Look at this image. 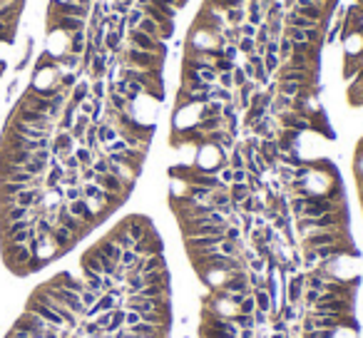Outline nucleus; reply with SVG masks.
Listing matches in <instances>:
<instances>
[{
    "mask_svg": "<svg viewBox=\"0 0 363 338\" xmlns=\"http://www.w3.org/2000/svg\"><path fill=\"white\" fill-rule=\"evenodd\" d=\"M324 229H348V209H338V211H328V214L313 217V219H296V234L306 237L313 231H324Z\"/></svg>",
    "mask_w": 363,
    "mask_h": 338,
    "instance_id": "1",
    "label": "nucleus"
},
{
    "mask_svg": "<svg viewBox=\"0 0 363 338\" xmlns=\"http://www.w3.org/2000/svg\"><path fill=\"white\" fill-rule=\"evenodd\" d=\"M164 60L167 55H159V52H144L137 48L122 50V65L139 68V70H164Z\"/></svg>",
    "mask_w": 363,
    "mask_h": 338,
    "instance_id": "2",
    "label": "nucleus"
},
{
    "mask_svg": "<svg viewBox=\"0 0 363 338\" xmlns=\"http://www.w3.org/2000/svg\"><path fill=\"white\" fill-rule=\"evenodd\" d=\"M348 231L346 229H324V231H313V234L301 237V249H318V246H328V244H341L348 241Z\"/></svg>",
    "mask_w": 363,
    "mask_h": 338,
    "instance_id": "3",
    "label": "nucleus"
},
{
    "mask_svg": "<svg viewBox=\"0 0 363 338\" xmlns=\"http://www.w3.org/2000/svg\"><path fill=\"white\" fill-rule=\"evenodd\" d=\"M10 117H13V119H17V122H25V124L40 127V130H45V132H50V135H55V130H57V122H52L45 112L30 110V107H25V104H17L15 112H13Z\"/></svg>",
    "mask_w": 363,
    "mask_h": 338,
    "instance_id": "4",
    "label": "nucleus"
},
{
    "mask_svg": "<svg viewBox=\"0 0 363 338\" xmlns=\"http://www.w3.org/2000/svg\"><path fill=\"white\" fill-rule=\"evenodd\" d=\"M124 338H169V326L139 321L135 326H122Z\"/></svg>",
    "mask_w": 363,
    "mask_h": 338,
    "instance_id": "5",
    "label": "nucleus"
},
{
    "mask_svg": "<svg viewBox=\"0 0 363 338\" xmlns=\"http://www.w3.org/2000/svg\"><path fill=\"white\" fill-rule=\"evenodd\" d=\"M127 42H130V48H137V50H144V52H159V55H167V45L164 40H157L152 35H147L142 30H130L127 35Z\"/></svg>",
    "mask_w": 363,
    "mask_h": 338,
    "instance_id": "6",
    "label": "nucleus"
},
{
    "mask_svg": "<svg viewBox=\"0 0 363 338\" xmlns=\"http://www.w3.org/2000/svg\"><path fill=\"white\" fill-rule=\"evenodd\" d=\"M85 28H87V23H85V17H72V15H55V13H50L48 33H55V30H60V33H68V35H72V33H80V30H85Z\"/></svg>",
    "mask_w": 363,
    "mask_h": 338,
    "instance_id": "7",
    "label": "nucleus"
},
{
    "mask_svg": "<svg viewBox=\"0 0 363 338\" xmlns=\"http://www.w3.org/2000/svg\"><path fill=\"white\" fill-rule=\"evenodd\" d=\"M137 256H155V254H164V241H162V237L157 234V231L152 229V231H147V234L135 244V249H132Z\"/></svg>",
    "mask_w": 363,
    "mask_h": 338,
    "instance_id": "8",
    "label": "nucleus"
},
{
    "mask_svg": "<svg viewBox=\"0 0 363 338\" xmlns=\"http://www.w3.org/2000/svg\"><path fill=\"white\" fill-rule=\"evenodd\" d=\"M25 311H30V313L40 316L42 321H48V323H50V326H55V328H68V326H65V321H62V316H60V313H55L52 308H48L45 304H40L37 299H33V296H30V301L25 304Z\"/></svg>",
    "mask_w": 363,
    "mask_h": 338,
    "instance_id": "9",
    "label": "nucleus"
},
{
    "mask_svg": "<svg viewBox=\"0 0 363 338\" xmlns=\"http://www.w3.org/2000/svg\"><path fill=\"white\" fill-rule=\"evenodd\" d=\"M279 124L284 130H296V132H306V130H313V117H304L294 110L279 115Z\"/></svg>",
    "mask_w": 363,
    "mask_h": 338,
    "instance_id": "10",
    "label": "nucleus"
},
{
    "mask_svg": "<svg viewBox=\"0 0 363 338\" xmlns=\"http://www.w3.org/2000/svg\"><path fill=\"white\" fill-rule=\"evenodd\" d=\"M50 13H55V15H72V17H87L90 8H82L80 3H75V0H52Z\"/></svg>",
    "mask_w": 363,
    "mask_h": 338,
    "instance_id": "11",
    "label": "nucleus"
},
{
    "mask_svg": "<svg viewBox=\"0 0 363 338\" xmlns=\"http://www.w3.org/2000/svg\"><path fill=\"white\" fill-rule=\"evenodd\" d=\"M5 130H10V132H15V135H23V137H28V139H42V137H52L50 132L40 130V127H33V124H25V122H17V119H13V117H10V122H8V127H5Z\"/></svg>",
    "mask_w": 363,
    "mask_h": 338,
    "instance_id": "12",
    "label": "nucleus"
},
{
    "mask_svg": "<svg viewBox=\"0 0 363 338\" xmlns=\"http://www.w3.org/2000/svg\"><path fill=\"white\" fill-rule=\"evenodd\" d=\"M50 152H52V157H65V154H72L75 152V139H72V135L70 132H57L55 137H52V147H50Z\"/></svg>",
    "mask_w": 363,
    "mask_h": 338,
    "instance_id": "13",
    "label": "nucleus"
},
{
    "mask_svg": "<svg viewBox=\"0 0 363 338\" xmlns=\"http://www.w3.org/2000/svg\"><path fill=\"white\" fill-rule=\"evenodd\" d=\"M50 239H52V244L60 249V254H65V251H70L75 244H77V237L72 234V231H68L65 226H60V224H55V229H52V234H50Z\"/></svg>",
    "mask_w": 363,
    "mask_h": 338,
    "instance_id": "14",
    "label": "nucleus"
},
{
    "mask_svg": "<svg viewBox=\"0 0 363 338\" xmlns=\"http://www.w3.org/2000/svg\"><path fill=\"white\" fill-rule=\"evenodd\" d=\"M107 239H112V241H115V244L122 249V251H130V249H135V244H137V241H135L130 234H127V229H124L122 224H120V226H115V229L110 231V234H107Z\"/></svg>",
    "mask_w": 363,
    "mask_h": 338,
    "instance_id": "15",
    "label": "nucleus"
},
{
    "mask_svg": "<svg viewBox=\"0 0 363 338\" xmlns=\"http://www.w3.org/2000/svg\"><path fill=\"white\" fill-rule=\"evenodd\" d=\"M120 135H117V127L115 124H110V122H100L97 124V142H100V147H104V144H110V142H115Z\"/></svg>",
    "mask_w": 363,
    "mask_h": 338,
    "instance_id": "16",
    "label": "nucleus"
},
{
    "mask_svg": "<svg viewBox=\"0 0 363 338\" xmlns=\"http://www.w3.org/2000/svg\"><path fill=\"white\" fill-rule=\"evenodd\" d=\"M102 254H104V256H107V259H112L115 264H120V259H122V249L112 241V239H107V237H104V239H100L97 244H95Z\"/></svg>",
    "mask_w": 363,
    "mask_h": 338,
    "instance_id": "17",
    "label": "nucleus"
},
{
    "mask_svg": "<svg viewBox=\"0 0 363 338\" xmlns=\"http://www.w3.org/2000/svg\"><path fill=\"white\" fill-rule=\"evenodd\" d=\"M144 299H169V284H152V286H144L142 291H137Z\"/></svg>",
    "mask_w": 363,
    "mask_h": 338,
    "instance_id": "18",
    "label": "nucleus"
},
{
    "mask_svg": "<svg viewBox=\"0 0 363 338\" xmlns=\"http://www.w3.org/2000/svg\"><path fill=\"white\" fill-rule=\"evenodd\" d=\"M90 97V82H85V80H80L75 87L70 90V102H75V104H80V102H85Z\"/></svg>",
    "mask_w": 363,
    "mask_h": 338,
    "instance_id": "19",
    "label": "nucleus"
},
{
    "mask_svg": "<svg viewBox=\"0 0 363 338\" xmlns=\"http://www.w3.org/2000/svg\"><path fill=\"white\" fill-rule=\"evenodd\" d=\"M251 192H249V186L246 184H229V199H231V204L234 206H239L246 197H249Z\"/></svg>",
    "mask_w": 363,
    "mask_h": 338,
    "instance_id": "20",
    "label": "nucleus"
},
{
    "mask_svg": "<svg viewBox=\"0 0 363 338\" xmlns=\"http://www.w3.org/2000/svg\"><path fill=\"white\" fill-rule=\"evenodd\" d=\"M142 276H144V286H152V284H169V269L147 271V273H142Z\"/></svg>",
    "mask_w": 363,
    "mask_h": 338,
    "instance_id": "21",
    "label": "nucleus"
},
{
    "mask_svg": "<svg viewBox=\"0 0 363 338\" xmlns=\"http://www.w3.org/2000/svg\"><path fill=\"white\" fill-rule=\"evenodd\" d=\"M304 87H309V84H298V82H276V92H279V95H286V97H298Z\"/></svg>",
    "mask_w": 363,
    "mask_h": 338,
    "instance_id": "22",
    "label": "nucleus"
},
{
    "mask_svg": "<svg viewBox=\"0 0 363 338\" xmlns=\"http://www.w3.org/2000/svg\"><path fill=\"white\" fill-rule=\"evenodd\" d=\"M25 189H33L30 184H20V182H0V197H15Z\"/></svg>",
    "mask_w": 363,
    "mask_h": 338,
    "instance_id": "23",
    "label": "nucleus"
},
{
    "mask_svg": "<svg viewBox=\"0 0 363 338\" xmlns=\"http://www.w3.org/2000/svg\"><path fill=\"white\" fill-rule=\"evenodd\" d=\"M139 10H142V15H144V17H149V20H155V23H157V25H162V23H167V20H169V17H167V15H164V13H162V10H159L157 5H152V3H147V5H142Z\"/></svg>",
    "mask_w": 363,
    "mask_h": 338,
    "instance_id": "24",
    "label": "nucleus"
},
{
    "mask_svg": "<svg viewBox=\"0 0 363 338\" xmlns=\"http://www.w3.org/2000/svg\"><path fill=\"white\" fill-rule=\"evenodd\" d=\"M224 20L226 25H242L246 20V10L244 8H237V10H224Z\"/></svg>",
    "mask_w": 363,
    "mask_h": 338,
    "instance_id": "25",
    "label": "nucleus"
},
{
    "mask_svg": "<svg viewBox=\"0 0 363 338\" xmlns=\"http://www.w3.org/2000/svg\"><path fill=\"white\" fill-rule=\"evenodd\" d=\"M72 154L77 157L80 167H92V162H95V152H92V150H87V147H77V150H75Z\"/></svg>",
    "mask_w": 363,
    "mask_h": 338,
    "instance_id": "26",
    "label": "nucleus"
},
{
    "mask_svg": "<svg viewBox=\"0 0 363 338\" xmlns=\"http://www.w3.org/2000/svg\"><path fill=\"white\" fill-rule=\"evenodd\" d=\"M137 30H142V33H147V35H152V37L162 40V37H159V25L155 23V20H149V17H142V20H139Z\"/></svg>",
    "mask_w": 363,
    "mask_h": 338,
    "instance_id": "27",
    "label": "nucleus"
},
{
    "mask_svg": "<svg viewBox=\"0 0 363 338\" xmlns=\"http://www.w3.org/2000/svg\"><path fill=\"white\" fill-rule=\"evenodd\" d=\"M122 326H124V308L117 306V308L112 311V321H110V326H107V333H115V331H120Z\"/></svg>",
    "mask_w": 363,
    "mask_h": 338,
    "instance_id": "28",
    "label": "nucleus"
},
{
    "mask_svg": "<svg viewBox=\"0 0 363 338\" xmlns=\"http://www.w3.org/2000/svg\"><path fill=\"white\" fill-rule=\"evenodd\" d=\"M104 50H112V52H122L120 50V33H115V30H107L104 33Z\"/></svg>",
    "mask_w": 363,
    "mask_h": 338,
    "instance_id": "29",
    "label": "nucleus"
},
{
    "mask_svg": "<svg viewBox=\"0 0 363 338\" xmlns=\"http://www.w3.org/2000/svg\"><path fill=\"white\" fill-rule=\"evenodd\" d=\"M296 304H289V301H284V306L279 308V319H284L286 323H291V321H296Z\"/></svg>",
    "mask_w": 363,
    "mask_h": 338,
    "instance_id": "30",
    "label": "nucleus"
},
{
    "mask_svg": "<svg viewBox=\"0 0 363 338\" xmlns=\"http://www.w3.org/2000/svg\"><path fill=\"white\" fill-rule=\"evenodd\" d=\"M239 328H256V321H254V313H237L231 319Z\"/></svg>",
    "mask_w": 363,
    "mask_h": 338,
    "instance_id": "31",
    "label": "nucleus"
},
{
    "mask_svg": "<svg viewBox=\"0 0 363 338\" xmlns=\"http://www.w3.org/2000/svg\"><path fill=\"white\" fill-rule=\"evenodd\" d=\"M291 52H294V40L281 37V40H279V60H281V62H284V60H289V57H291Z\"/></svg>",
    "mask_w": 363,
    "mask_h": 338,
    "instance_id": "32",
    "label": "nucleus"
},
{
    "mask_svg": "<svg viewBox=\"0 0 363 338\" xmlns=\"http://www.w3.org/2000/svg\"><path fill=\"white\" fill-rule=\"evenodd\" d=\"M211 68H214L217 72H231L234 68H237V62H231L226 57H217V60H211Z\"/></svg>",
    "mask_w": 363,
    "mask_h": 338,
    "instance_id": "33",
    "label": "nucleus"
},
{
    "mask_svg": "<svg viewBox=\"0 0 363 338\" xmlns=\"http://www.w3.org/2000/svg\"><path fill=\"white\" fill-rule=\"evenodd\" d=\"M237 48H239V52L242 55H254L256 52V42H254V37H242L239 42H237Z\"/></svg>",
    "mask_w": 363,
    "mask_h": 338,
    "instance_id": "34",
    "label": "nucleus"
},
{
    "mask_svg": "<svg viewBox=\"0 0 363 338\" xmlns=\"http://www.w3.org/2000/svg\"><path fill=\"white\" fill-rule=\"evenodd\" d=\"M97 299H100V293H97V291H87V288H85V291L80 293V301H82V306H85V308H92V306L97 304Z\"/></svg>",
    "mask_w": 363,
    "mask_h": 338,
    "instance_id": "35",
    "label": "nucleus"
},
{
    "mask_svg": "<svg viewBox=\"0 0 363 338\" xmlns=\"http://www.w3.org/2000/svg\"><path fill=\"white\" fill-rule=\"evenodd\" d=\"M90 97H95V100H104V97H107V95H104V80H92Z\"/></svg>",
    "mask_w": 363,
    "mask_h": 338,
    "instance_id": "36",
    "label": "nucleus"
},
{
    "mask_svg": "<svg viewBox=\"0 0 363 338\" xmlns=\"http://www.w3.org/2000/svg\"><path fill=\"white\" fill-rule=\"evenodd\" d=\"M142 17H144V15H142V10L137 8V10H130V13L124 15V23L130 25V30H135V28L139 25V20H142Z\"/></svg>",
    "mask_w": 363,
    "mask_h": 338,
    "instance_id": "37",
    "label": "nucleus"
},
{
    "mask_svg": "<svg viewBox=\"0 0 363 338\" xmlns=\"http://www.w3.org/2000/svg\"><path fill=\"white\" fill-rule=\"evenodd\" d=\"M62 199H65V202H77V199H82V186H65Z\"/></svg>",
    "mask_w": 363,
    "mask_h": 338,
    "instance_id": "38",
    "label": "nucleus"
},
{
    "mask_svg": "<svg viewBox=\"0 0 363 338\" xmlns=\"http://www.w3.org/2000/svg\"><path fill=\"white\" fill-rule=\"evenodd\" d=\"M279 65H281L279 55H264V68H266V72H269V75L279 70Z\"/></svg>",
    "mask_w": 363,
    "mask_h": 338,
    "instance_id": "39",
    "label": "nucleus"
},
{
    "mask_svg": "<svg viewBox=\"0 0 363 338\" xmlns=\"http://www.w3.org/2000/svg\"><path fill=\"white\" fill-rule=\"evenodd\" d=\"M92 169H95L97 174H107V172H110V162H107V157H95Z\"/></svg>",
    "mask_w": 363,
    "mask_h": 338,
    "instance_id": "40",
    "label": "nucleus"
},
{
    "mask_svg": "<svg viewBox=\"0 0 363 338\" xmlns=\"http://www.w3.org/2000/svg\"><path fill=\"white\" fill-rule=\"evenodd\" d=\"M256 311V301H254V296H244V301L239 304V313H254Z\"/></svg>",
    "mask_w": 363,
    "mask_h": 338,
    "instance_id": "41",
    "label": "nucleus"
},
{
    "mask_svg": "<svg viewBox=\"0 0 363 338\" xmlns=\"http://www.w3.org/2000/svg\"><path fill=\"white\" fill-rule=\"evenodd\" d=\"M224 237H226L229 241H242V229H239V226H226Z\"/></svg>",
    "mask_w": 363,
    "mask_h": 338,
    "instance_id": "42",
    "label": "nucleus"
},
{
    "mask_svg": "<svg viewBox=\"0 0 363 338\" xmlns=\"http://www.w3.org/2000/svg\"><path fill=\"white\" fill-rule=\"evenodd\" d=\"M246 177H249L246 169H234V182L231 184H246Z\"/></svg>",
    "mask_w": 363,
    "mask_h": 338,
    "instance_id": "43",
    "label": "nucleus"
},
{
    "mask_svg": "<svg viewBox=\"0 0 363 338\" xmlns=\"http://www.w3.org/2000/svg\"><path fill=\"white\" fill-rule=\"evenodd\" d=\"M274 331L276 333H289V323L284 319H274Z\"/></svg>",
    "mask_w": 363,
    "mask_h": 338,
    "instance_id": "44",
    "label": "nucleus"
},
{
    "mask_svg": "<svg viewBox=\"0 0 363 338\" xmlns=\"http://www.w3.org/2000/svg\"><path fill=\"white\" fill-rule=\"evenodd\" d=\"M237 52H239V48H237V45H224V57H226V60H231V62H234Z\"/></svg>",
    "mask_w": 363,
    "mask_h": 338,
    "instance_id": "45",
    "label": "nucleus"
},
{
    "mask_svg": "<svg viewBox=\"0 0 363 338\" xmlns=\"http://www.w3.org/2000/svg\"><path fill=\"white\" fill-rule=\"evenodd\" d=\"M266 338H284V333H276V331H274V333H271V336H266Z\"/></svg>",
    "mask_w": 363,
    "mask_h": 338,
    "instance_id": "46",
    "label": "nucleus"
},
{
    "mask_svg": "<svg viewBox=\"0 0 363 338\" xmlns=\"http://www.w3.org/2000/svg\"><path fill=\"white\" fill-rule=\"evenodd\" d=\"M271 3H276V0H271Z\"/></svg>",
    "mask_w": 363,
    "mask_h": 338,
    "instance_id": "47",
    "label": "nucleus"
}]
</instances>
